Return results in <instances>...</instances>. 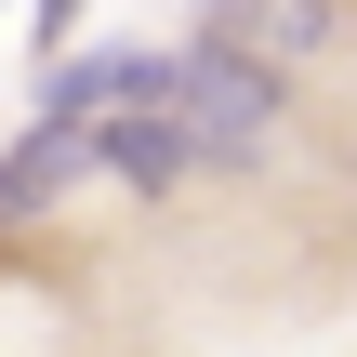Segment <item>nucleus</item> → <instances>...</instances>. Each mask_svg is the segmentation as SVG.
<instances>
[{
  "instance_id": "nucleus-2",
  "label": "nucleus",
  "mask_w": 357,
  "mask_h": 357,
  "mask_svg": "<svg viewBox=\"0 0 357 357\" xmlns=\"http://www.w3.org/2000/svg\"><path fill=\"white\" fill-rule=\"evenodd\" d=\"M93 159H106V172L132 185V199H172L185 172H212L199 119H185V93H172V53H159V79H146V93H132V106H119L106 132H93Z\"/></svg>"
},
{
  "instance_id": "nucleus-5",
  "label": "nucleus",
  "mask_w": 357,
  "mask_h": 357,
  "mask_svg": "<svg viewBox=\"0 0 357 357\" xmlns=\"http://www.w3.org/2000/svg\"><path fill=\"white\" fill-rule=\"evenodd\" d=\"M79 26H93V0H40V53H66Z\"/></svg>"
},
{
  "instance_id": "nucleus-4",
  "label": "nucleus",
  "mask_w": 357,
  "mask_h": 357,
  "mask_svg": "<svg viewBox=\"0 0 357 357\" xmlns=\"http://www.w3.org/2000/svg\"><path fill=\"white\" fill-rule=\"evenodd\" d=\"M79 172H106V159H93V132H53V119H26V132L0 146V225H13V212H40L53 185H79Z\"/></svg>"
},
{
  "instance_id": "nucleus-1",
  "label": "nucleus",
  "mask_w": 357,
  "mask_h": 357,
  "mask_svg": "<svg viewBox=\"0 0 357 357\" xmlns=\"http://www.w3.org/2000/svg\"><path fill=\"white\" fill-rule=\"evenodd\" d=\"M172 93H185V119H199L212 172H225V159H252V146L278 132L291 66H278V53H252V40H185V53H172Z\"/></svg>"
},
{
  "instance_id": "nucleus-3",
  "label": "nucleus",
  "mask_w": 357,
  "mask_h": 357,
  "mask_svg": "<svg viewBox=\"0 0 357 357\" xmlns=\"http://www.w3.org/2000/svg\"><path fill=\"white\" fill-rule=\"evenodd\" d=\"M146 79H159V53H132V40H106V53H66V66L40 79V119H53V132H106V119H119Z\"/></svg>"
}]
</instances>
